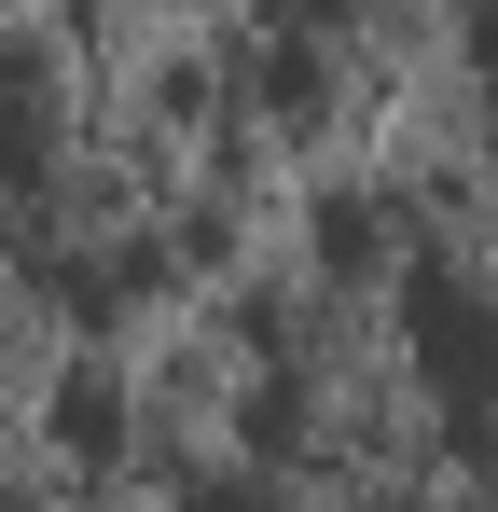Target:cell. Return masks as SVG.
<instances>
[{"mask_svg":"<svg viewBox=\"0 0 498 512\" xmlns=\"http://www.w3.org/2000/svg\"><path fill=\"white\" fill-rule=\"evenodd\" d=\"M415 360L443 388H498V305L471 277H443V263H415Z\"/></svg>","mask_w":498,"mask_h":512,"instance_id":"obj_1","label":"cell"},{"mask_svg":"<svg viewBox=\"0 0 498 512\" xmlns=\"http://www.w3.org/2000/svg\"><path fill=\"white\" fill-rule=\"evenodd\" d=\"M56 429H70V457H111V374H70L56 388Z\"/></svg>","mask_w":498,"mask_h":512,"instance_id":"obj_2","label":"cell"}]
</instances>
